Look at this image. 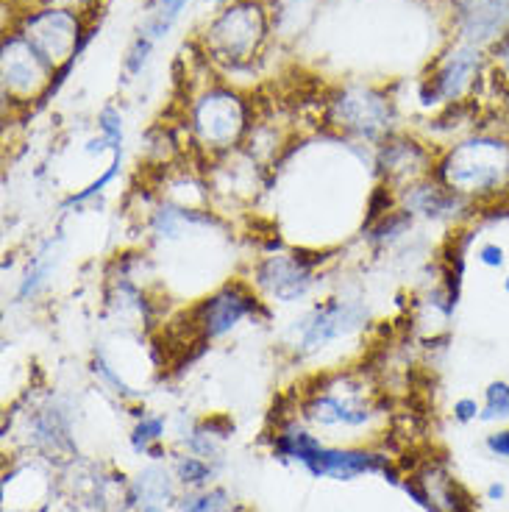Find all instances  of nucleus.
Wrapping results in <instances>:
<instances>
[{
  "mask_svg": "<svg viewBox=\"0 0 509 512\" xmlns=\"http://www.w3.org/2000/svg\"><path fill=\"white\" fill-rule=\"evenodd\" d=\"M53 273V240L39 248V254L31 259V265L23 273V279H20V287H17V301L23 304V301H31V298H37L42 290H45V284L51 279Z\"/></svg>",
  "mask_w": 509,
  "mask_h": 512,
  "instance_id": "17",
  "label": "nucleus"
},
{
  "mask_svg": "<svg viewBox=\"0 0 509 512\" xmlns=\"http://www.w3.org/2000/svg\"><path fill=\"white\" fill-rule=\"evenodd\" d=\"M153 48H156V42H153L145 31H140L134 42H131V48H128L126 59H123V70H126V78H137L145 70V64L151 59Z\"/></svg>",
  "mask_w": 509,
  "mask_h": 512,
  "instance_id": "28",
  "label": "nucleus"
},
{
  "mask_svg": "<svg viewBox=\"0 0 509 512\" xmlns=\"http://www.w3.org/2000/svg\"><path fill=\"white\" fill-rule=\"evenodd\" d=\"M251 282L259 293L276 304H301L315 290V262L301 251L262 256L251 268Z\"/></svg>",
  "mask_w": 509,
  "mask_h": 512,
  "instance_id": "10",
  "label": "nucleus"
},
{
  "mask_svg": "<svg viewBox=\"0 0 509 512\" xmlns=\"http://www.w3.org/2000/svg\"><path fill=\"white\" fill-rule=\"evenodd\" d=\"M398 204L404 206L412 218L429 220H448L471 206L465 198H459L451 190H446L434 176L398 190Z\"/></svg>",
  "mask_w": 509,
  "mask_h": 512,
  "instance_id": "14",
  "label": "nucleus"
},
{
  "mask_svg": "<svg viewBox=\"0 0 509 512\" xmlns=\"http://www.w3.org/2000/svg\"><path fill=\"white\" fill-rule=\"evenodd\" d=\"M98 131H101L98 137L106 140L112 154H123V115H120L117 106L106 103L98 112Z\"/></svg>",
  "mask_w": 509,
  "mask_h": 512,
  "instance_id": "24",
  "label": "nucleus"
},
{
  "mask_svg": "<svg viewBox=\"0 0 509 512\" xmlns=\"http://www.w3.org/2000/svg\"><path fill=\"white\" fill-rule=\"evenodd\" d=\"M507 496V487L501 485V482H493V485L487 487V499L490 501H501Z\"/></svg>",
  "mask_w": 509,
  "mask_h": 512,
  "instance_id": "33",
  "label": "nucleus"
},
{
  "mask_svg": "<svg viewBox=\"0 0 509 512\" xmlns=\"http://www.w3.org/2000/svg\"><path fill=\"white\" fill-rule=\"evenodd\" d=\"M165 437V418L162 415H142V421L131 432L134 451H153V443Z\"/></svg>",
  "mask_w": 509,
  "mask_h": 512,
  "instance_id": "27",
  "label": "nucleus"
},
{
  "mask_svg": "<svg viewBox=\"0 0 509 512\" xmlns=\"http://www.w3.org/2000/svg\"><path fill=\"white\" fill-rule=\"evenodd\" d=\"M306 468L315 476H334V479H354L370 471L387 474V457L370 454V451H351V448H326L320 446Z\"/></svg>",
  "mask_w": 509,
  "mask_h": 512,
  "instance_id": "15",
  "label": "nucleus"
},
{
  "mask_svg": "<svg viewBox=\"0 0 509 512\" xmlns=\"http://www.w3.org/2000/svg\"><path fill=\"white\" fill-rule=\"evenodd\" d=\"M181 512H231V499L226 490L212 487L181 501Z\"/></svg>",
  "mask_w": 509,
  "mask_h": 512,
  "instance_id": "26",
  "label": "nucleus"
},
{
  "mask_svg": "<svg viewBox=\"0 0 509 512\" xmlns=\"http://www.w3.org/2000/svg\"><path fill=\"white\" fill-rule=\"evenodd\" d=\"M17 31L56 73L70 70L92 37V31L81 20V12L59 9V6H42L37 12H28L20 20Z\"/></svg>",
  "mask_w": 509,
  "mask_h": 512,
  "instance_id": "5",
  "label": "nucleus"
},
{
  "mask_svg": "<svg viewBox=\"0 0 509 512\" xmlns=\"http://www.w3.org/2000/svg\"><path fill=\"white\" fill-rule=\"evenodd\" d=\"M434 179L468 204L509 195V134L471 131L451 142L434 162Z\"/></svg>",
  "mask_w": 509,
  "mask_h": 512,
  "instance_id": "1",
  "label": "nucleus"
},
{
  "mask_svg": "<svg viewBox=\"0 0 509 512\" xmlns=\"http://www.w3.org/2000/svg\"><path fill=\"white\" fill-rule=\"evenodd\" d=\"M487 56H490V70H493L496 81L509 90V31L487 51Z\"/></svg>",
  "mask_w": 509,
  "mask_h": 512,
  "instance_id": "29",
  "label": "nucleus"
},
{
  "mask_svg": "<svg viewBox=\"0 0 509 512\" xmlns=\"http://www.w3.org/2000/svg\"><path fill=\"white\" fill-rule=\"evenodd\" d=\"M368 326V307L359 298H326L295 320L293 346L298 354H318L331 343L348 340Z\"/></svg>",
  "mask_w": 509,
  "mask_h": 512,
  "instance_id": "7",
  "label": "nucleus"
},
{
  "mask_svg": "<svg viewBox=\"0 0 509 512\" xmlns=\"http://www.w3.org/2000/svg\"><path fill=\"white\" fill-rule=\"evenodd\" d=\"M437 156L426 142L412 140L404 134H393L376 145V167L384 184H390L393 190H404L415 181L429 179L434 173Z\"/></svg>",
  "mask_w": 509,
  "mask_h": 512,
  "instance_id": "12",
  "label": "nucleus"
},
{
  "mask_svg": "<svg viewBox=\"0 0 509 512\" xmlns=\"http://www.w3.org/2000/svg\"><path fill=\"white\" fill-rule=\"evenodd\" d=\"M56 70L45 62L20 31L3 39V95L12 103L45 101Z\"/></svg>",
  "mask_w": 509,
  "mask_h": 512,
  "instance_id": "9",
  "label": "nucleus"
},
{
  "mask_svg": "<svg viewBox=\"0 0 509 512\" xmlns=\"http://www.w3.org/2000/svg\"><path fill=\"white\" fill-rule=\"evenodd\" d=\"M476 259H479V265H484V268L501 270L504 265H507V251H504V245L484 243V245H479Z\"/></svg>",
  "mask_w": 509,
  "mask_h": 512,
  "instance_id": "30",
  "label": "nucleus"
},
{
  "mask_svg": "<svg viewBox=\"0 0 509 512\" xmlns=\"http://www.w3.org/2000/svg\"><path fill=\"white\" fill-rule=\"evenodd\" d=\"M362 387L354 384V376H345V390L326 384L323 390H315L306 398L304 418L306 421L318 423V426H348V429H359L373 418L370 404L362 398Z\"/></svg>",
  "mask_w": 509,
  "mask_h": 512,
  "instance_id": "13",
  "label": "nucleus"
},
{
  "mask_svg": "<svg viewBox=\"0 0 509 512\" xmlns=\"http://www.w3.org/2000/svg\"><path fill=\"white\" fill-rule=\"evenodd\" d=\"M448 17L457 42L490 51L509 31V0H448Z\"/></svg>",
  "mask_w": 509,
  "mask_h": 512,
  "instance_id": "11",
  "label": "nucleus"
},
{
  "mask_svg": "<svg viewBox=\"0 0 509 512\" xmlns=\"http://www.w3.org/2000/svg\"><path fill=\"white\" fill-rule=\"evenodd\" d=\"M134 490L140 493L142 507L145 504H162L165 499H173V479L162 468H151L134 482Z\"/></svg>",
  "mask_w": 509,
  "mask_h": 512,
  "instance_id": "20",
  "label": "nucleus"
},
{
  "mask_svg": "<svg viewBox=\"0 0 509 512\" xmlns=\"http://www.w3.org/2000/svg\"><path fill=\"white\" fill-rule=\"evenodd\" d=\"M212 476H215V468L209 465V460L204 457H181L176 462V479H179L181 485L187 487H206L212 482Z\"/></svg>",
  "mask_w": 509,
  "mask_h": 512,
  "instance_id": "25",
  "label": "nucleus"
},
{
  "mask_svg": "<svg viewBox=\"0 0 509 512\" xmlns=\"http://www.w3.org/2000/svg\"><path fill=\"white\" fill-rule=\"evenodd\" d=\"M451 415H454V421L457 423H473L479 421V415H482V404L476 401L473 396H462L454 401V407H451Z\"/></svg>",
  "mask_w": 509,
  "mask_h": 512,
  "instance_id": "31",
  "label": "nucleus"
},
{
  "mask_svg": "<svg viewBox=\"0 0 509 512\" xmlns=\"http://www.w3.org/2000/svg\"><path fill=\"white\" fill-rule=\"evenodd\" d=\"M120 170H123V154H112V165L103 170L98 179L92 181V184H87L84 190L73 192V195H67L62 201V209H73V206H84L90 204L92 198H98V195H103V190L112 184V181L120 176Z\"/></svg>",
  "mask_w": 509,
  "mask_h": 512,
  "instance_id": "22",
  "label": "nucleus"
},
{
  "mask_svg": "<svg viewBox=\"0 0 509 512\" xmlns=\"http://www.w3.org/2000/svg\"><path fill=\"white\" fill-rule=\"evenodd\" d=\"M190 6V0H156L153 3V12L151 17L145 20V26L140 31H145L153 42H159V39H165L173 26L179 23L181 12Z\"/></svg>",
  "mask_w": 509,
  "mask_h": 512,
  "instance_id": "19",
  "label": "nucleus"
},
{
  "mask_svg": "<svg viewBox=\"0 0 509 512\" xmlns=\"http://www.w3.org/2000/svg\"><path fill=\"white\" fill-rule=\"evenodd\" d=\"M90 368H92V376H95L103 387H109L112 393H117V396H123V398H137V393L123 382V376L117 373V368L109 362V357H106V351H103L101 346L92 351Z\"/></svg>",
  "mask_w": 509,
  "mask_h": 512,
  "instance_id": "23",
  "label": "nucleus"
},
{
  "mask_svg": "<svg viewBox=\"0 0 509 512\" xmlns=\"http://www.w3.org/2000/svg\"><path fill=\"white\" fill-rule=\"evenodd\" d=\"M487 67H490V56L484 53V48L454 42L448 51L434 59L426 78L420 81V98L423 103H437V106H459L476 92Z\"/></svg>",
  "mask_w": 509,
  "mask_h": 512,
  "instance_id": "6",
  "label": "nucleus"
},
{
  "mask_svg": "<svg viewBox=\"0 0 509 512\" xmlns=\"http://www.w3.org/2000/svg\"><path fill=\"white\" fill-rule=\"evenodd\" d=\"M265 315L262 298L245 282H229L212 295H206L198 307L192 309V329L198 343H215L234 329H240L242 320Z\"/></svg>",
  "mask_w": 509,
  "mask_h": 512,
  "instance_id": "8",
  "label": "nucleus"
},
{
  "mask_svg": "<svg viewBox=\"0 0 509 512\" xmlns=\"http://www.w3.org/2000/svg\"><path fill=\"white\" fill-rule=\"evenodd\" d=\"M504 293L509 295V276H504Z\"/></svg>",
  "mask_w": 509,
  "mask_h": 512,
  "instance_id": "35",
  "label": "nucleus"
},
{
  "mask_svg": "<svg viewBox=\"0 0 509 512\" xmlns=\"http://www.w3.org/2000/svg\"><path fill=\"white\" fill-rule=\"evenodd\" d=\"M326 123L351 140L382 142L393 137L395 106L390 95L376 87H340L326 103Z\"/></svg>",
  "mask_w": 509,
  "mask_h": 512,
  "instance_id": "4",
  "label": "nucleus"
},
{
  "mask_svg": "<svg viewBox=\"0 0 509 512\" xmlns=\"http://www.w3.org/2000/svg\"><path fill=\"white\" fill-rule=\"evenodd\" d=\"M412 223H415V218L409 215L404 206H398L393 212H387L382 220H376L370 229H365V234H368L370 245H376V248H390V245H395L398 240L407 237L409 231H412Z\"/></svg>",
  "mask_w": 509,
  "mask_h": 512,
  "instance_id": "18",
  "label": "nucleus"
},
{
  "mask_svg": "<svg viewBox=\"0 0 509 512\" xmlns=\"http://www.w3.org/2000/svg\"><path fill=\"white\" fill-rule=\"evenodd\" d=\"M187 128L192 142L206 154H229L234 151L248 128H251V109L240 95L226 87H209L195 95L187 109Z\"/></svg>",
  "mask_w": 509,
  "mask_h": 512,
  "instance_id": "3",
  "label": "nucleus"
},
{
  "mask_svg": "<svg viewBox=\"0 0 509 512\" xmlns=\"http://www.w3.org/2000/svg\"><path fill=\"white\" fill-rule=\"evenodd\" d=\"M484 446L487 451L498 457V460H509V429H496V432H490L487 440H484Z\"/></svg>",
  "mask_w": 509,
  "mask_h": 512,
  "instance_id": "32",
  "label": "nucleus"
},
{
  "mask_svg": "<svg viewBox=\"0 0 509 512\" xmlns=\"http://www.w3.org/2000/svg\"><path fill=\"white\" fill-rule=\"evenodd\" d=\"M142 512H165V507H159V504H145Z\"/></svg>",
  "mask_w": 509,
  "mask_h": 512,
  "instance_id": "34",
  "label": "nucleus"
},
{
  "mask_svg": "<svg viewBox=\"0 0 509 512\" xmlns=\"http://www.w3.org/2000/svg\"><path fill=\"white\" fill-rule=\"evenodd\" d=\"M265 0H231L204 28V53L223 67H245L262 53L270 39Z\"/></svg>",
  "mask_w": 509,
  "mask_h": 512,
  "instance_id": "2",
  "label": "nucleus"
},
{
  "mask_svg": "<svg viewBox=\"0 0 509 512\" xmlns=\"http://www.w3.org/2000/svg\"><path fill=\"white\" fill-rule=\"evenodd\" d=\"M482 423H504L509 421V382L496 379L484 387V401H482Z\"/></svg>",
  "mask_w": 509,
  "mask_h": 512,
  "instance_id": "21",
  "label": "nucleus"
},
{
  "mask_svg": "<svg viewBox=\"0 0 509 512\" xmlns=\"http://www.w3.org/2000/svg\"><path fill=\"white\" fill-rule=\"evenodd\" d=\"M265 6L273 37H301L318 12V0H265Z\"/></svg>",
  "mask_w": 509,
  "mask_h": 512,
  "instance_id": "16",
  "label": "nucleus"
}]
</instances>
